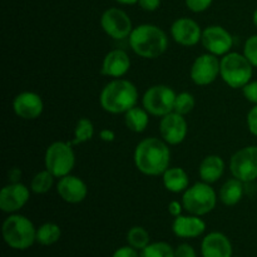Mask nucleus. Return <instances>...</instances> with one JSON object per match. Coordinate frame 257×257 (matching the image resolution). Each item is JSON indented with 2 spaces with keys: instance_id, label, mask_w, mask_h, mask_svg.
I'll return each instance as SVG.
<instances>
[{
  "instance_id": "nucleus-1",
  "label": "nucleus",
  "mask_w": 257,
  "mask_h": 257,
  "mask_svg": "<svg viewBox=\"0 0 257 257\" xmlns=\"http://www.w3.org/2000/svg\"><path fill=\"white\" fill-rule=\"evenodd\" d=\"M171 152L168 145L160 138H146L135 150V165L146 176H161L170 168Z\"/></svg>"
},
{
  "instance_id": "nucleus-2",
  "label": "nucleus",
  "mask_w": 257,
  "mask_h": 257,
  "mask_svg": "<svg viewBox=\"0 0 257 257\" xmlns=\"http://www.w3.org/2000/svg\"><path fill=\"white\" fill-rule=\"evenodd\" d=\"M138 102V90L132 82L117 78L110 80L103 88L99 95V103L103 109L112 114L125 113Z\"/></svg>"
},
{
  "instance_id": "nucleus-3",
  "label": "nucleus",
  "mask_w": 257,
  "mask_h": 257,
  "mask_svg": "<svg viewBox=\"0 0 257 257\" xmlns=\"http://www.w3.org/2000/svg\"><path fill=\"white\" fill-rule=\"evenodd\" d=\"M128 39L133 52L146 59L161 57L168 48L166 33L153 24H142L133 28Z\"/></svg>"
},
{
  "instance_id": "nucleus-4",
  "label": "nucleus",
  "mask_w": 257,
  "mask_h": 257,
  "mask_svg": "<svg viewBox=\"0 0 257 257\" xmlns=\"http://www.w3.org/2000/svg\"><path fill=\"white\" fill-rule=\"evenodd\" d=\"M3 237L15 250H27L37 241V230L29 218L12 215L3 223Z\"/></svg>"
},
{
  "instance_id": "nucleus-5",
  "label": "nucleus",
  "mask_w": 257,
  "mask_h": 257,
  "mask_svg": "<svg viewBox=\"0 0 257 257\" xmlns=\"http://www.w3.org/2000/svg\"><path fill=\"white\" fill-rule=\"evenodd\" d=\"M253 67L247 58L240 53L231 52L221 59L220 75L223 82L233 89L243 88L251 82Z\"/></svg>"
},
{
  "instance_id": "nucleus-6",
  "label": "nucleus",
  "mask_w": 257,
  "mask_h": 257,
  "mask_svg": "<svg viewBox=\"0 0 257 257\" xmlns=\"http://www.w3.org/2000/svg\"><path fill=\"white\" fill-rule=\"evenodd\" d=\"M217 203V195L210 183L197 182L183 192V208L190 215L203 216L210 213Z\"/></svg>"
},
{
  "instance_id": "nucleus-7",
  "label": "nucleus",
  "mask_w": 257,
  "mask_h": 257,
  "mask_svg": "<svg viewBox=\"0 0 257 257\" xmlns=\"http://www.w3.org/2000/svg\"><path fill=\"white\" fill-rule=\"evenodd\" d=\"M45 170L55 178L70 175L75 166V155L70 142H54L45 151Z\"/></svg>"
},
{
  "instance_id": "nucleus-8",
  "label": "nucleus",
  "mask_w": 257,
  "mask_h": 257,
  "mask_svg": "<svg viewBox=\"0 0 257 257\" xmlns=\"http://www.w3.org/2000/svg\"><path fill=\"white\" fill-rule=\"evenodd\" d=\"M176 95L175 90L168 85H153L143 94V108L155 117H165L175 109Z\"/></svg>"
},
{
  "instance_id": "nucleus-9",
  "label": "nucleus",
  "mask_w": 257,
  "mask_h": 257,
  "mask_svg": "<svg viewBox=\"0 0 257 257\" xmlns=\"http://www.w3.org/2000/svg\"><path fill=\"white\" fill-rule=\"evenodd\" d=\"M230 171L237 180L253 182L257 180V146L241 148L231 157Z\"/></svg>"
},
{
  "instance_id": "nucleus-10",
  "label": "nucleus",
  "mask_w": 257,
  "mask_h": 257,
  "mask_svg": "<svg viewBox=\"0 0 257 257\" xmlns=\"http://www.w3.org/2000/svg\"><path fill=\"white\" fill-rule=\"evenodd\" d=\"M100 27L108 37L115 40L130 38L133 30L132 20L127 13L118 8H109L100 18Z\"/></svg>"
},
{
  "instance_id": "nucleus-11",
  "label": "nucleus",
  "mask_w": 257,
  "mask_h": 257,
  "mask_svg": "<svg viewBox=\"0 0 257 257\" xmlns=\"http://www.w3.org/2000/svg\"><path fill=\"white\" fill-rule=\"evenodd\" d=\"M221 60L211 53L201 54L191 67V79L197 85H208L215 82L220 75Z\"/></svg>"
},
{
  "instance_id": "nucleus-12",
  "label": "nucleus",
  "mask_w": 257,
  "mask_h": 257,
  "mask_svg": "<svg viewBox=\"0 0 257 257\" xmlns=\"http://www.w3.org/2000/svg\"><path fill=\"white\" fill-rule=\"evenodd\" d=\"M201 42L208 53L218 57L230 53L233 45V38L231 33L221 25H211L202 30Z\"/></svg>"
},
{
  "instance_id": "nucleus-13",
  "label": "nucleus",
  "mask_w": 257,
  "mask_h": 257,
  "mask_svg": "<svg viewBox=\"0 0 257 257\" xmlns=\"http://www.w3.org/2000/svg\"><path fill=\"white\" fill-rule=\"evenodd\" d=\"M187 122L182 114L176 112L168 113L160 122V133L167 145L176 146L185 141L187 136Z\"/></svg>"
},
{
  "instance_id": "nucleus-14",
  "label": "nucleus",
  "mask_w": 257,
  "mask_h": 257,
  "mask_svg": "<svg viewBox=\"0 0 257 257\" xmlns=\"http://www.w3.org/2000/svg\"><path fill=\"white\" fill-rule=\"evenodd\" d=\"M29 188L23 183H9L0 191V208L7 213H13L24 207L29 201Z\"/></svg>"
},
{
  "instance_id": "nucleus-15",
  "label": "nucleus",
  "mask_w": 257,
  "mask_h": 257,
  "mask_svg": "<svg viewBox=\"0 0 257 257\" xmlns=\"http://www.w3.org/2000/svg\"><path fill=\"white\" fill-rule=\"evenodd\" d=\"M171 35L177 44L183 47H193L201 42L202 30L200 25L191 18H180L173 22L171 27Z\"/></svg>"
},
{
  "instance_id": "nucleus-16",
  "label": "nucleus",
  "mask_w": 257,
  "mask_h": 257,
  "mask_svg": "<svg viewBox=\"0 0 257 257\" xmlns=\"http://www.w3.org/2000/svg\"><path fill=\"white\" fill-rule=\"evenodd\" d=\"M13 109L18 117L23 119H37L44 109L42 97L34 92L19 93L13 100Z\"/></svg>"
},
{
  "instance_id": "nucleus-17",
  "label": "nucleus",
  "mask_w": 257,
  "mask_h": 257,
  "mask_svg": "<svg viewBox=\"0 0 257 257\" xmlns=\"http://www.w3.org/2000/svg\"><path fill=\"white\" fill-rule=\"evenodd\" d=\"M57 192L63 201L68 203H80L88 195V187L82 178L68 175L59 178Z\"/></svg>"
},
{
  "instance_id": "nucleus-18",
  "label": "nucleus",
  "mask_w": 257,
  "mask_h": 257,
  "mask_svg": "<svg viewBox=\"0 0 257 257\" xmlns=\"http://www.w3.org/2000/svg\"><path fill=\"white\" fill-rule=\"evenodd\" d=\"M131 68V58L124 50L114 49L107 53L102 63L100 72L110 78H120L127 74Z\"/></svg>"
},
{
  "instance_id": "nucleus-19",
  "label": "nucleus",
  "mask_w": 257,
  "mask_h": 257,
  "mask_svg": "<svg viewBox=\"0 0 257 257\" xmlns=\"http://www.w3.org/2000/svg\"><path fill=\"white\" fill-rule=\"evenodd\" d=\"M206 230L205 221L201 216L180 215L175 217L172 223V231L177 237L181 238H195L202 235Z\"/></svg>"
},
{
  "instance_id": "nucleus-20",
  "label": "nucleus",
  "mask_w": 257,
  "mask_h": 257,
  "mask_svg": "<svg viewBox=\"0 0 257 257\" xmlns=\"http://www.w3.org/2000/svg\"><path fill=\"white\" fill-rule=\"evenodd\" d=\"M203 257H232V245L227 236L221 232H211L201 245Z\"/></svg>"
},
{
  "instance_id": "nucleus-21",
  "label": "nucleus",
  "mask_w": 257,
  "mask_h": 257,
  "mask_svg": "<svg viewBox=\"0 0 257 257\" xmlns=\"http://www.w3.org/2000/svg\"><path fill=\"white\" fill-rule=\"evenodd\" d=\"M225 172V162L220 156L210 155L205 157L201 162L198 173L203 182L206 183H215L222 177Z\"/></svg>"
},
{
  "instance_id": "nucleus-22",
  "label": "nucleus",
  "mask_w": 257,
  "mask_h": 257,
  "mask_svg": "<svg viewBox=\"0 0 257 257\" xmlns=\"http://www.w3.org/2000/svg\"><path fill=\"white\" fill-rule=\"evenodd\" d=\"M163 186L168 192L181 193L190 187V178L181 167H170L162 175Z\"/></svg>"
},
{
  "instance_id": "nucleus-23",
  "label": "nucleus",
  "mask_w": 257,
  "mask_h": 257,
  "mask_svg": "<svg viewBox=\"0 0 257 257\" xmlns=\"http://www.w3.org/2000/svg\"><path fill=\"white\" fill-rule=\"evenodd\" d=\"M243 193H245V183L233 177L223 183L220 193H218V197L223 205L235 206L242 200Z\"/></svg>"
},
{
  "instance_id": "nucleus-24",
  "label": "nucleus",
  "mask_w": 257,
  "mask_h": 257,
  "mask_svg": "<svg viewBox=\"0 0 257 257\" xmlns=\"http://www.w3.org/2000/svg\"><path fill=\"white\" fill-rule=\"evenodd\" d=\"M124 122L125 125L130 131L135 133H142L145 132L146 128L148 127L150 123V113L145 109V108L133 107L128 112L124 113Z\"/></svg>"
},
{
  "instance_id": "nucleus-25",
  "label": "nucleus",
  "mask_w": 257,
  "mask_h": 257,
  "mask_svg": "<svg viewBox=\"0 0 257 257\" xmlns=\"http://www.w3.org/2000/svg\"><path fill=\"white\" fill-rule=\"evenodd\" d=\"M62 236V230L57 223L47 222L37 230V241L43 246H50L58 242Z\"/></svg>"
},
{
  "instance_id": "nucleus-26",
  "label": "nucleus",
  "mask_w": 257,
  "mask_h": 257,
  "mask_svg": "<svg viewBox=\"0 0 257 257\" xmlns=\"http://www.w3.org/2000/svg\"><path fill=\"white\" fill-rule=\"evenodd\" d=\"M94 136V125L88 118H80L78 119L74 130V138L70 141L73 146L80 145L90 141Z\"/></svg>"
},
{
  "instance_id": "nucleus-27",
  "label": "nucleus",
  "mask_w": 257,
  "mask_h": 257,
  "mask_svg": "<svg viewBox=\"0 0 257 257\" xmlns=\"http://www.w3.org/2000/svg\"><path fill=\"white\" fill-rule=\"evenodd\" d=\"M54 176L48 170L40 171L33 177L32 183H30V190L37 195H43V193L49 192L50 188L54 183Z\"/></svg>"
},
{
  "instance_id": "nucleus-28",
  "label": "nucleus",
  "mask_w": 257,
  "mask_h": 257,
  "mask_svg": "<svg viewBox=\"0 0 257 257\" xmlns=\"http://www.w3.org/2000/svg\"><path fill=\"white\" fill-rule=\"evenodd\" d=\"M127 241L136 250H143L150 245V233L141 226H135L128 231Z\"/></svg>"
},
{
  "instance_id": "nucleus-29",
  "label": "nucleus",
  "mask_w": 257,
  "mask_h": 257,
  "mask_svg": "<svg viewBox=\"0 0 257 257\" xmlns=\"http://www.w3.org/2000/svg\"><path fill=\"white\" fill-rule=\"evenodd\" d=\"M141 257H175V250L167 242H153L143 248Z\"/></svg>"
},
{
  "instance_id": "nucleus-30",
  "label": "nucleus",
  "mask_w": 257,
  "mask_h": 257,
  "mask_svg": "<svg viewBox=\"0 0 257 257\" xmlns=\"http://www.w3.org/2000/svg\"><path fill=\"white\" fill-rule=\"evenodd\" d=\"M195 98L191 93L188 92H182L180 94L176 95V100H175V109L173 112L178 113V114L186 115L188 113H191L195 108Z\"/></svg>"
},
{
  "instance_id": "nucleus-31",
  "label": "nucleus",
  "mask_w": 257,
  "mask_h": 257,
  "mask_svg": "<svg viewBox=\"0 0 257 257\" xmlns=\"http://www.w3.org/2000/svg\"><path fill=\"white\" fill-rule=\"evenodd\" d=\"M243 55L247 58L248 62L253 68H257V34L251 35L243 45Z\"/></svg>"
},
{
  "instance_id": "nucleus-32",
  "label": "nucleus",
  "mask_w": 257,
  "mask_h": 257,
  "mask_svg": "<svg viewBox=\"0 0 257 257\" xmlns=\"http://www.w3.org/2000/svg\"><path fill=\"white\" fill-rule=\"evenodd\" d=\"M186 7L193 13H202L211 7L213 0H185Z\"/></svg>"
},
{
  "instance_id": "nucleus-33",
  "label": "nucleus",
  "mask_w": 257,
  "mask_h": 257,
  "mask_svg": "<svg viewBox=\"0 0 257 257\" xmlns=\"http://www.w3.org/2000/svg\"><path fill=\"white\" fill-rule=\"evenodd\" d=\"M243 97L248 100L250 103L257 104V80H251L250 83L242 88Z\"/></svg>"
},
{
  "instance_id": "nucleus-34",
  "label": "nucleus",
  "mask_w": 257,
  "mask_h": 257,
  "mask_svg": "<svg viewBox=\"0 0 257 257\" xmlns=\"http://www.w3.org/2000/svg\"><path fill=\"white\" fill-rule=\"evenodd\" d=\"M246 122H247L248 131L257 137V104L253 105L250 109V112L247 113Z\"/></svg>"
},
{
  "instance_id": "nucleus-35",
  "label": "nucleus",
  "mask_w": 257,
  "mask_h": 257,
  "mask_svg": "<svg viewBox=\"0 0 257 257\" xmlns=\"http://www.w3.org/2000/svg\"><path fill=\"white\" fill-rule=\"evenodd\" d=\"M175 257H197V255L192 246L182 243L175 250Z\"/></svg>"
},
{
  "instance_id": "nucleus-36",
  "label": "nucleus",
  "mask_w": 257,
  "mask_h": 257,
  "mask_svg": "<svg viewBox=\"0 0 257 257\" xmlns=\"http://www.w3.org/2000/svg\"><path fill=\"white\" fill-rule=\"evenodd\" d=\"M113 257H141V255H138L136 248L132 247V246H124V247L118 248L113 253Z\"/></svg>"
},
{
  "instance_id": "nucleus-37",
  "label": "nucleus",
  "mask_w": 257,
  "mask_h": 257,
  "mask_svg": "<svg viewBox=\"0 0 257 257\" xmlns=\"http://www.w3.org/2000/svg\"><path fill=\"white\" fill-rule=\"evenodd\" d=\"M138 4L146 12H155L160 8L161 0H138Z\"/></svg>"
},
{
  "instance_id": "nucleus-38",
  "label": "nucleus",
  "mask_w": 257,
  "mask_h": 257,
  "mask_svg": "<svg viewBox=\"0 0 257 257\" xmlns=\"http://www.w3.org/2000/svg\"><path fill=\"white\" fill-rule=\"evenodd\" d=\"M182 203H180L178 201H172V202H170V205H168V212H170V215L173 216V217H178L180 215H182Z\"/></svg>"
},
{
  "instance_id": "nucleus-39",
  "label": "nucleus",
  "mask_w": 257,
  "mask_h": 257,
  "mask_svg": "<svg viewBox=\"0 0 257 257\" xmlns=\"http://www.w3.org/2000/svg\"><path fill=\"white\" fill-rule=\"evenodd\" d=\"M8 177H9L10 183H18L20 182V178H22V171L19 168L14 167L8 172Z\"/></svg>"
},
{
  "instance_id": "nucleus-40",
  "label": "nucleus",
  "mask_w": 257,
  "mask_h": 257,
  "mask_svg": "<svg viewBox=\"0 0 257 257\" xmlns=\"http://www.w3.org/2000/svg\"><path fill=\"white\" fill-rule=\"evenodd\" d=\"M99 138L102 141H104V142H113L115 138V133L113 131L104 128V130H102L99 132Z\"/></svg>"
},
{
  "instance_id": "nucleus-41",
  "label": "nucleus",
  "mask_w": 257,
  "mask_h": 257,
  "mask_svg": "<svg viewBox=\"0 0 257 257\" xmlns=\"http://www.w3.org/2000/svg\"><path fill=\"white\" fill-rule=\"evenodd\" d=\"M115 2L123 5H133V4H137L138 0H115Z\"/></svg>"
},
{
  "instance_id": "nucleus-42",
  "label": "nucleus",
  "mask_w": 257,
  "mask_h": 257,
  "mask_svg": "<svg viewBox=\"0 0 257 257\" xmlns=\"http://www.w3.org/2000/svg\"><path fill=\"white\" fill-rule=\"evenodd\" d=\"M252 22H253V25L257 28V9L253 12V15H252Z\"/></svg>"
}]
</instances>
